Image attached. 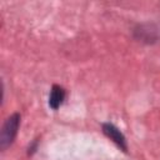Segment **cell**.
<instances>
[{"label": "cell", "instance_id": "obj_1", "mask_svg": "<svg viewBox=\"0 0 160 160\" xmlns=\"http://www.w3.org/2000/svg\"><path fill=\"white\" fill-rule=\"evenodd\" d=\"M20 125V115L19 114H12L10 115L2 128H1V134H0V149L5 150L15 139L16 134H18V129Z\"/></svg>", "mask_w": 160, "mask_h": 160}, {"label": "cell", "instance_id": "obj_2", "mask_svg": "<svg viewBox=\"0 0 160 160\" xmlns=\"http://www.w3.org/2000/svg\"><path fill=\"white\" fill-rule=\"evenodd\" d=\"M102 132L110 139L112 140L122 151H128V145H126V140H125V136L122 135V132L112 124L110 122H105L102 124Z\"/></svg>", "mask_w": 160, "mask_h": 160}, {"label": "cell", "instance_id": "obj_3", "mask_svg": "<svg viewBox=\"0 0 160 160\" xmlns=\"http://www.w3.org/2000/svg\"><path fill=\"white\" fill-rule=\"evenodd\" d=\"M65 99V90L64 88L59 86V85H52L51 91H50V96H49V105L52 110H58L59 106L62 104Z\"/></svg>", "mask_w": 160, "mask_h": 160}, {"label": "cell", "instance_id": "obj_4", "mask_svg": "<svg viewBox=\"0 0 160 160\" xmlns=\"http://www.w3.org/2000/svg\"><path fill=\"white\" fill-rule=\"evenodd\" d=\"M36 148H38V140H34L32 144L29 146L28 149V155H32L35 151H36Z\"/></svg>", "mask_w": 160, "mask_h": 160}]
</instances>
